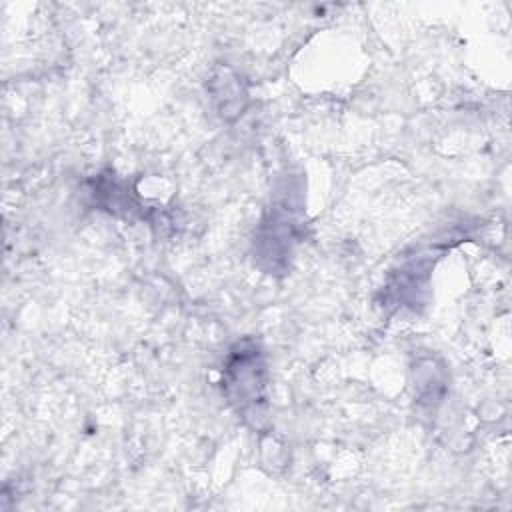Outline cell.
<instances>
[{
  "label": "cell",
  "instance_id": "1",
  "mask_svg": "<svg viewBox=\"0 0 512 512\" xmlns=\"http://www.w3.org/2000/svg\"><path fill=\"white\" fill-rule=\"evenodd\" d=\"M262 360L256 346H238L226 366L224 388L232 402L240 404V410H248V406L256 408L262 402Z\"/></svg>",
  "mask_w": 512,
  "mask_h": 512
}]
</instances>
